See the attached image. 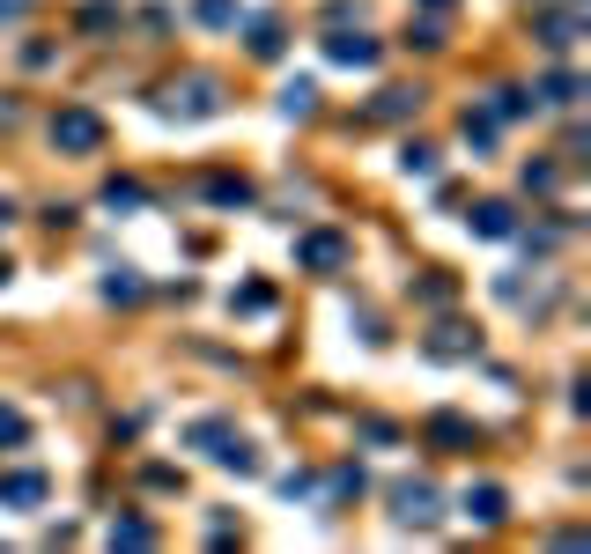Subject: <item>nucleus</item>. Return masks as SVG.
<instances>
[{
	"label": "nucleus",
	"mask_w": 591,
	"mask_h": 554,
	"mask_svg": "<svg viewBox=\"0 0 591 554\" xmlns=\"http://www.w3.org/2000/svg\"><path fill=\"white\" fill-rule=\"evenodd\" d=\"M52 141H60V148H97L104 126L89 119V111H60V119H52Z\"/></svg>",
	"instance_id": "nucleus-1"
},
{
	"label": "nucleus",
	"mask_w": 591,
	"mask_h": 554,
	"mask_svg": "<svg viewBox=\"0 0 591 554\" xmlns=\"http://www.w3.org/2000/svg\"><path fill=\"white\" fill-rule=\"evenodd\" d=\"M0 503H45V473H8V481H0Z\"/></svg>",
	"instance_id": "nucleus-2"
},
{
	"label": "nucleus",
	"mask_w": 591,
	"mask_h": 554,
	"mask_svg": "<svg viewBox=\"0 0 591 554\" xmlns=\"http://www.w3.org/2000/svg\"><path fill=\"white\" fill-rule=\"evenodd\" d=\"M399 518H414V525L436 518V488H422V481H414V488H399Z\"/></svg>",
	"instance_id": "nucleus-3"
},
{
	"label": "nucleus",
	"mask_w": 591,
	"mask_h": 554,
	"mask_svg": "<svg viewBox=\"0 0 591 554\" xmlns=\"http://www.w3.org/2000/svg\"><path fill=\"white\" fill-rule=\"evenodd\" d=\"M466 510H473V518H503V488H481V495H466Z\"/></svg>",
	"instance_id": "nucleus-4"
},
{
	"label": "nucleus",
	"mask_w": 591,
	"mask_h": 554,
	"mask_svg": "<svg viewBox=\"0 0 591 554\" xmlns=\"http://www.w3.org/2000/svg\"><path fill=\"white\" fill-rule=\"evenodd\" d=\"M303 259H311V266H333L340 244H333V237H311V244H303Z\"/></svg>",
	"instance_id": "nucleus-5"
},
{
	"label": "nucleus",
	"mask_w": 591,
	"mask_h": 554,
	"mask_svg": "<svg viewBox=\"0 0 591 554\" xmlns=\"http://www.w3.org/2000/svg\"><path fill=\"white\" fill-rule=\"evenodd\" d=\"M15 436H23V422H15V414L0 407V444H15Z\"/></svg>",
	"instance_id": "nucleus-6"
},
{
	"label": "nucleus",
	"mask_w": 591,
	"mask_h": 554,
	"mask_svg": "<svg viewBox=\"0 0 591 554\" xmlns=\"http://www.w3.org/2000/svg\"><path fill=\"white\" fill-rule=\"evenodd\" d=\"M0 281H8V259H0Z\"/></svg>",
	"instance_id": "nucleus-7"
}]
</instances>
